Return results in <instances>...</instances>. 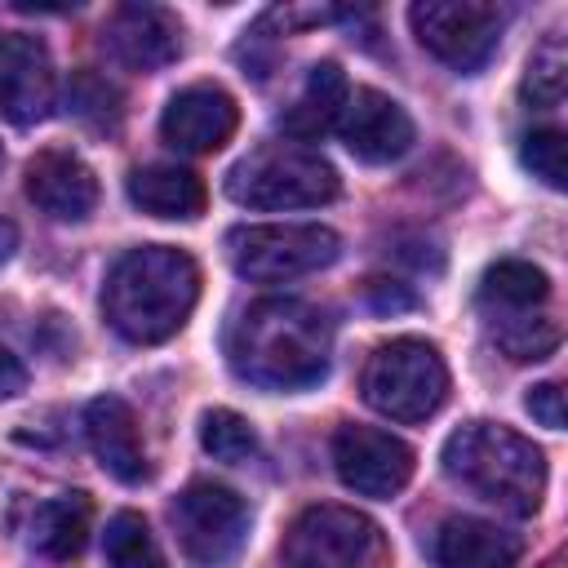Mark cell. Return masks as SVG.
I'll return each mask as SVG.
<instances>
[{
	"instance_id": "11",
	"label": "cell",
	"mask_w": 568,
	"mask_h": 568,
	"mask_svg": "<svg viewBox=\"0 0 568 568\" xmlns=\"http://www.w3.org/2000/svg\"><path fill=\"white\" fill-rule=\"evenodd\" d=\"M106 53L129 71H160L182 53V22L164 4H120L102 27Z\"/></svg>"
},
{
	"instance_id": "5",
	"label": "cell",
	"mask_w": 568,
	"mask_h": 568,
	"mask_svg": "<svg viewBox=\"0 0 568 568\" xmlns=\"http://www.w3.org/2000/svg\"><path fill=\"white\" fill-rule=\"evenodd\" d=\"M359 390L364 404L390 422H426L448 399V368L430 342L395 337L368 355Z\"/></svg>"
},
{
	"instance_id": "6",
	"label": "cell",
	"mask_w": 568,
	"mask_h": 568,
	"mask_svg": "<svg viewBox=\"0 0 568 568\" xmlns=\"http://www.w3.org/2000/svg\"><path fill=\"white\" fill-rule=\"evenodd\" d=\"M284 568H390V541L377 519L351 506H306L280 546Z\"/></svg>"
},
{
	"instance_id": "23",
	"label": "cell",
	"mask_w": 568,
	"mask_h": 568,
	"mask_svg": "<svg viewBox=\"0 0 568 568\" xmlns=\"http://www.w3.org/2000/svg\"><path fill=\"white\" fill-rule=\"evenodd\" d=\"M564 84H568V58H564V44L559 36L541 40L528 58V71H524V98L528 106L537 111H550L564 102Z\"/></svg>"
},
{
	"instance_id": "26",
	"label": "cell",
	"mask_w": 568,
	"mask_h": 568,
	"mask_svg": "<svg viewBox=\"0 0 568 568\" xmlns=\"http://www.w3.org/2000/svg\"><path fill=\"white\" fill-rule=\"evenodd\" d=\"M519 160L532 178H541L550 191H564L568 182V164H564V133L559 129H532L519 146Z\"/></svg>"
},
{
	"instance_id": "18",
	"label": "cell",
	"mask_w": 568,
	"mask_h": 568,
	"mask_svg": "<svg viewBox=\"0 0 568 568\" xmlns=\"http://www.w3.org/2000/svg\"><path fill=\"white\" fill-rule=\"evenodd\" d=\"M129 200L151 213V217H200L204 213V182L200 173L182 169V164H146V169H133L129 173Z\"/></svg>"
},
{
	"instance_id": "27",
	"label": "cell",
	"mask_w": 568,
	"mask_h": 568,
	"mask_svg": "<svg viewBox=\"0 0 568 568\" xmlns=\"http://www.w3.org/2000/svg\"><path fill=\"white\" fill-rule=\"evenodd\" d=\"M524 404H528V413H532L541 426L564 430V390H559V382H541V386H532Z\"/></svg>"
},
{
	"instance_id": "15",
	"label": "cell",
	"mask_w": 568,
	"mask_h": 568,
	"mask_svg": "<svg viewBox=\"0 0 568 568\" xmlns=\"http://www.w3.org/2000/svg\"><path fill=\"white\" fill-rule=\"evenodd\" d=\"M27 195L53 222H84L98 209V178L75 151L44 146L27 160Z\"/></svg>"
},
{
	"instance_id": "20",
	"label": "cell",
	"mask_w": 568,
	"mask_h": 568,
	"mask_svg": "<svg viewBox=\"0 0 568 568\" xmlns=\"http://www.w3.org/2000/svg\"><path fill=\"white\" fill-rule=\"evenodd\" d=\"M346 93H351V84H346L342 67H337V62H315L311 75H306L302 98H297V102L284 111V120H280L284 133L306 146L311 138H320L324 129L337 124V115H342V106H346Z\"/></svg>"
},
{
	"instance_id": "10",
	"label": "cell",
	"mask_w": 568,
	"mask_h": 568,
	"mask_svg": "<svg viewBox=\"0 0 568 568\" xmlns=\"http://www.w3.org/2000/svg\"><path fill=\"white\" fill-rule=\"evenodd\" d=\"M413 448L390 430L346 422L333 435V470L359 497H395L413 479Z\"/></svg>"
},
{
	"instance_id": "17",
	"label": "cell",
	"mask_w": 568,
	"mask_h": 568,
	"mask_svg": "<svg viewBox=\"0 0 568 568\" xmlns=\"http://www.w3.org/2000/svg\"><path fill=\"white\" fill-rule=\"evenodd\" d=\"M524 555V537L506 532L475 515H453L435 532V564L439 568H515Z\"/></svg>"
},
{
	"instance_id": "21",
	"label": "cell",
	"mask_w": 568,
	"mask_h": 568,
	"mask_svg": "<svg viewBox=\"0 0 568 568\" xmlns=\"http://www.w3.org/2000/svg\"><path fill=\"white\" fill-rule=\"evenodd\" d=\"M84 537H89V497L84 493H62V497L40 501L31 515V528H27L31 550H40L49 559L80 555Z\"/></svg>"
},
{
	"instance_id": "9",
	"label": "cell",
	"mask_w": 568,
	"mask_h": 568,
	"mask_svg": "<svg viewBox=\"0 0 568 568\" xmlns=\"http://www.w3.org/2000/svg\"><path fill=\"white\" fill-rule=\"evenodd\" d=\"M169 519L182 555L195 568H222L248 541V501L226 484H191L173 501Z\"/></svg>"
},
{
	"instance_id": "22",
	"label": "cell",
	"mask_w": 568,
	"mask_h": 568,
	"mask_svg": "<svg viewBox=\"0 0 568 568\" xmlns=\"http://www.w3.org/2000/svg\"><path fill=\"white\" fill-rule=\"evenodd\" d=\"M102 555H106V568H169L155 532L146 528V519L138 510H120L106 519Z\"/></svg>"
},
{
	"instance_id": "8",
	"label": "cell",
	"mask_w": 568,
	"mask_h": 568,
	"mask_svg": "<svg viewBox=\"0 0 568 568\" xmlns=\"http://www.w3.org/2000/svg\"><path fill=\"white\" fill-rule=\"evenodd\" d=\"M408 22L430 58L457 75H475L501 44L506 9L488 0H422L408 9Z\"/></svg>"
},
{
	"instance_id": "29",
	"label": "cell",
	"mask_w": 568,
	"mask_h": 568,
	"mask_svg": "<svg viewBox=\"0 0 568 568\" xmlns=\"http://www.w3.org/2000/svg\"><path fill=\"white\" fill-rule=\"evenodd\" d=\"M13 248H18V231H13V222H0V266L9 262Z\"/></svg>"
},
{
	"instance_id": "24",
	"label": "cell",
	"mask_w": 568,
	"mask_h": 568,
	"mask_svg": "<svg viewBox=\"0 0 568 568\" xmlns=\"http://www.w3.org/2000/svg\"><path fill=\"white\" fill-rule=\"evenodd\" d=\"M200 444L217 462H248L257 453V430L248 426V417L231 408H209L200 417Z\"/></svg>"
},
{
	"instance_id": "1",
	"label": "cell",
	"mask_w": 568,
	"mask_h": 568,
	"mask_svg": "<svg viewBox=\"0 0 568 568\" xmlns=\"http://www.w3.org/2000/svg\"><path fill=\"white\" fill-rule=\"evenodd\" d=\"M333 355V324L320 306L297 297H262L226 324L231 368L262 390H306L324 382Z\"/></svg>"
},
{
	"instance_id": "16",
	"label": "cell",
	"mask_w": 568,
	"mask_h": 568,
	"mask_svg": "<svg viewBox=\"0 0 568 568\" xmlns=\"http://www.w3.org/2000/svg\"><path fill=\"white\" fill-rule=\"evenodd\" d=\"M84 430H89L93 457L102 462L106 475H115L120 484H142L151 475L138 417H133V408L120 395H98L84 408Z\"/></svg>"
},
{
	"instance_id": "19",
	"label": "cell",
	"mask_w": 568,
	"mask_h": 568,
	"mask_svg": "<svg viewBox=\"0 0 568 568\" xmlns=\"http://www.w3.org/2000/svg\"><path fill=\"white\" fill-rule=\"evenodd\" d=\"M546 297H550L546 271L532 266V262H519V257H506V262L488 266L484 280H479V306L493 324L532 315V306H541Z\"/></svg>"
},
{
	"instance_id": "30",
	"label": "cell",
	"mask_w": 568,
	"mask_h": 568,
	"mask_svg": "<svg viewBox=\"0 0 568 568\" xmlns=\"http://www.w3.org/2000/svg\"><path fill=\"white\" fill-rule=\"evenodd\" d=\"M0 164H4V151H0Z\"/></svg>"
},
{
	"instance_id": "28",
	"label": "cell",
	"mask_w": 568,
	"mask_h": 568,
	"mask_svg": "<svg viewBox=\"0 0 568 568\" xmlns=\"http://www.w3.org/2000/svg\"><path fill=\"white\" fill-rule=\"evenodd\" d=\"M22 386H27V368H22V359L0 342V399H13Z\"/></svg>"
},
{
	"instance_id": "2",
	"label": "cell",
	"mask_w": 568,
	"mask_h": 568,
	"mask_svg": "<svg viewBox=\"0 0 568 568\" xmlns=\"http://www.w3.org/2000/svg\"><path fill=\"white\" fill-rule=\"evenodd\" d=\"M200 302V266L191 253L173 244H142L129 248L102 288V315L106 324L133 342L155 346L169 342Z\"/></svg>"
},
{
	"instance_id": "3",
	"label": "cell",
	"mask_w": 568,
	"mask_h": 568,
	"mask_svg": "<svg viewBox=\"0 0 568 568\" xmlns=\"http://www.w3.org/2000/svg\"><path fill=\"white\" fill-rule=\"evenodd\" d=\"M444 475L488 506L532 515L546 497V457L501 422H466L444 439Z\"/></svg>"
},
{
	"instance_id": "4",
	"label": "cell",
	"mask_w": 568,
	"mask_h": 568,
	"mask_svg": "<svg viewBox=\"0 0 568 568\" xmlns=\"http://www.w3.org/2000/svg\"><path fill=\"white\" fill-rule=\"evenodd\" d=\"M226 195L244 209H320L337 195V169L302 142H266L226 173Z\"/></svg>"
},
{
	"instance_id": "14",
	"label": "cell",
	"mask_w": 568,
	"mask_h": 568,
	"mask_svg": "<svg viewBox=\"0 0 568 568\" xmlns=\"http://www.w3.org/2000/svg\"><path fill=\"white\" fill-rule=\"evenodd\" d=\"M53 62L36 36L4 31L0 36V115L9 124H36L53 106Z\"/></svg>"
},
{
	"instance_id": "13",
	"label": "cell",
	"mask_w": 568,
	"mask_h": 568,
	"mask_svg": "<svg viewBox=\"0 0 568 568\" xmlns=\"http://www.w3.org/2000/svg\"><path fill=\"white\" fill-rule=\"evenodd\" d=\"M240 124V106L222 84H191L182 93L169 98L164 115H160V133L169 146L186 151V155H213L231 142Z\"/></svg>"
},
{
	"instance_id": "7",
	"label": "cell",
	"mask_w": 568,
	"mask_h": 568,
	"mask_svg": "<svg viewBox=\"0 0 568 568\" xmlns=\"http://www.w3.org/2000/svg\"><path fill=\"white\" fill-rule=\"evenodd\" d=\"M342 240L315 222H284V226H235L226 235V257L240 280L253 284H284L337 262Z\"/></svg>"
},
{
	"instance_id": "12",
	"label": "cell",
	"mask_w": 568,
	"mask_h": 568,
	"mask_svg": "<svg viewBox=\"0 0 568 568\" xmlns=\"http://www.w3.org/2000/svg\"><path fill=\"white\" fill-rule=\"evenodd\" d=\"M333 129L342 133L346 151L364 164H390L413 146L408 111L395 98H386L382 89H351Z\"/></svg>"
},
{
	"instance_id": "25",
	"label": "cell",
	"mask_w": 568,
	"mask_h": 568,
	"mask_svg": "<svg viewBox=\"0 0 568 568\" xmlns=\"http://www.w3.org/2000/svg\"><path fill=\"white\" fill-rule=\"evenodd\" d=\"M493 333H497V346H501L510 359H546V355L559 346V324L546 320V315L501 320V324H493Z\"/></svg>"
}]
</instances>
